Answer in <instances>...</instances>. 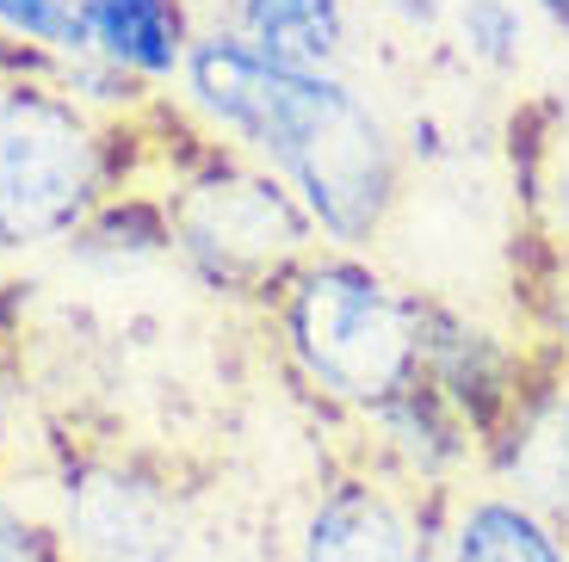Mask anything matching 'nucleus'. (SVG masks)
<instances>
[{"label": "nucleus", "mask_w": 569, "mask_h": 562, "mask_svg": "<svg viewBox=\"0 0 569 562\" xmlns=\"http://www.w3.org/2000/svg\"><path fill=\"white\" fill-rule=\"evenodd\" d=\"M186 106L303 204L322 248H371L402 204V142L347 74L272 69L236 31L204 26L186 50Z\"/></svg>", "instance_id": "1"}, {"label": "nucleus", "mask_w": 569, "mask_h": 562, "mask_svg": "<svg viewBox=\"0 0 569 562\" xmlns=\"http://www.w3.org/2000/svg\"><path fill=\"white\" fill-rule=\"evenodd\" d=\"M421 328L427 297L366 253L316 248L279 284L284 359L328 408L359 421L421 383Z\"/></svg>", "instance_id": "2"}, {"label": "nucleus", "mask_w": 569, "mask_h": 562, "mask_svg": "<svg viewBox=\"0 0 569 562\" xmlns=\"http://www.w3.org/2000/svg\"><path fill=\"white\" fill-rule=\"evenodd\" d=\"M106 204V142L50 74L0 69V260L81 235Z\"/></svg>", "instance_id": "3"}, {"label": "nucleus", "mask_w": 569, "mask_h": 562, "mask_svg": "<svg viewBox=\"0 0 569 562\" xmlns=\"http://www.w3.org/2000/svg\"><path fill=\"white\" fill-rule=\"evenodd\" d=\"M161 211L192 272L223 291H272L322 241L298 198L236 149H204Z\"/></svg>", "instance_id": "4"}, {"label": "nucleus", "mask_w": 569, "mask_h": 562, "mask_svg": "<svg viewBox=\"0 0 569 562\" xmlns=\"http://www.w3.org/2000/svg\"><path fill=\"white\" fill-rule=\"evenodd\" d=\"M57 538L69 562H173L180 513L156 476L124 464H87L62 482Z\"/></svg>", "instance_id": "5"}, {"label": "nucleus", "mask_w": 569, "mask_h": 562, "mask_svg": "<svg viewBox=\"0 0 569 562\" xmlns=\"http://www.w3.org/2000/svg\"><path fill=\"white\" fill-rule=\"evenodd\" d=\"M539 371L527 365V347L508 340L501 328L452 310L440 297H427V328H421V383L452 408L477 439H489L508 408L527 395Z\"/></svg>", "instance_id": "6"}, {"label": "nucleus", "mask_w": 569, "mask_h": 562, "mask_svg": "<svg viewBox=\"0 0 569 562\" xmlns=\"http://www.w3.org/2000/svg\"><path fill=\"white\" fill-rule=\"evenodd\" d=\"M440 532L402 482L347 476L310 506L298 562H440Z\"/></svg>", "instance_id": "7"}, {"label": "nucleus", "mask_w": 569, "mask_h": 562, "mask_svg": "<svg viewBox=\"0 0 569 562\" xmlns=\"http://www.w3.org/2000/svg\"><path fill=\"white\" fill-rule=\"evenodd\" d=\"M483 458L501 494L569 532V378L539 371L527 395L508 408V421L483 439Z\"/></svg>", "instance_id": "8"}, {"label": "nucleus", "mask_w": 569, "mask_h": 562, "mask_svg": "<svg viewBox=\"0 0 569 562\" xmlns=\"http://www.w3.org/2000/svg\"><path fill=\"white\" fill-rule=\"evenodd\" d=\"M223 31L272 69L341 74L353 43V0H223Z\"/></svg>", "instance_id": "9"}, {"label": "nucleus", "mask_w": 569, "mask_h": 562, "mask_svg": "<svg viewBox=\"0 0 569 562\" xmlns=\"http://www.w3.org/2000/svg\"><path fill=\"white\" fill-rule=\"evenodd\" d=\"M366 426L378 433V458L390 464V476L402 489H427V494H446V482L470 464V451H483V439L470 433L427 383H415L378 414H366Z\"/></svg>", "instance_id": "10"}, {"label": "nucleus", "mask_w": 569, "mask_h": 562, "mask_svg": "<svg viewBox=\"0 0 569 562\" xmlns=\"http://www.w3.org/2000/svg\"><path fill=\"white\" fill-rule=\"evenodd\" d=\"M93 57L130 74L137 87H161L186 69V50L199 38L186 0H81Z\"/></svg>", "instance_id": "11"}, {"label": "nucleus", "mask_w": 569, "mask_h": 562, "mask_svg": "<svg viewBox=\"0 0 569 562\" xmlns=\"http://www.w3.org/2000/svg\"><path fill=\"white\" fill-rule=\"evenodd\" d=\"M440 562H569V538L513 494H465L440 532Z\"/></svg>", "instance_id": "12"}, {"label": "nucleus", "mask_w": 569, "mask_h": 562, "mask_svg": "<svg viewBox=\"0 0 569 562\" xmlns=\"http://www.w3.org/2000/svg\"><path fill=\"white\" fill-rule=\"evenodd\" d=\"M446 31H452L458 57L483 74H513L532 43V19L520 0H458L446 13Z\"/></svg>", "instance_id": "13"}, {"label": "nucleus", "mask_w": 569, "mask_h": 562, "mask_svg": "<svg viewBox=\"0 0 569 562\" xmlns=\"http://www.w3.org/2000/svg\"><path fill=\"white\" fill-rule=\"evenodd\" d=\"M0 38L31 50V57H50V62L93 57L81 0H0Z\"/></svg>", "instance_id": "14"}, {"label": "nucleus", "mask_w": 569, "mask_h": 562, "mask_svg": "<svg viewBox=\"0 0 569 562\" xmlns=\"http://www.w3.org/2000/svg\"><path fill=\"white\" fill-rule=\"evenodd\" d=\"M50 81L81 106V112H106V106H137L149 87H137L130 74H118L112 62L100 57H69V62H50Z\"/></svg>", "instance_id": "15"}, {"label": "nucleus", "mask_w": 569, "mask_h": 562, "mask_svg": "<svg viewBox=\"0 0 569 562\" xmlns=\"http://www.w3.org/2000/svg\"><path fill=\"white\" fill-rule=\"evenodd\" d=\"M0 562H69V550L57 538V520L31 513L7 489H0Z\"/></svg>", "instance_id": "16"}, {"label": "nucleus", "mask_w": 569, "mask_h": 562, "mask_svg": "<svg viewBox=\"0 0 569 562\" xmlns=\"http://www.w3.org/2000/svg\"><path fill=\"white\" fill-rule=\"evenodd\" d=\"M539 334L545 352H551V371L569 378V241H557L545 253V272H539Z\"/></svg>", "instance_id": "17"}, {"label": "nucleus", "mask_w": 569, "mask_h": 562, "mask_svg": "<svg viewBox=\"0 0 569 562\" xmlns=\"http://www.w3.org/2000/svg\"><path fill=\"white\" fill-rule=\"evenodd\" d=\"M532 7H539V19L557 31V38H569V0H532Z\"/></svg>", "instance_id": "18"}, {"label": "nucleus", "mask_w": 569, "mask_h": 562, "mask_svg": "<svg viewBox=\"0 0 569 562\" xmlns=\"http://www.w3.org/2000/svg\"><path fill=\"white\" fill-rule=\"evenodd\" d=\"M7 433H13V378L0 365V451H7Z\"/></svg>", "instance_id": "19"}]
</instances>
